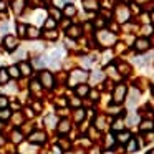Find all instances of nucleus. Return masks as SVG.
Instances as JSON below:
<instances>
[{
    "mask_svg": "<svg viewBox=\"0 0 154 154\" xmlns=\"http://www.w3.org/2000/svg\"><path fill=\"white\" fill-rule=\"evenodd\" d=\"M4 144H5V137L0 134V146H4Z\"/></svg>",
    "mask_w": 154,
    "mask_h": 154,
    "instance_id": "nucleus-53",
    "label": "nucleus"
},
{
    "mask_svg": "<svg viewBox=\"0 0 154 154\" xmlns=\"http://www.w3.org/2000/svg\"><path fill=\"white\" fill-rule=\"evenodd\" d=\"M10 109H7V108H2L0 109V121H7V119H10Z\"/></svg>",
    "mask_w": 154,
    "mask_h": 154,
    "instance_id": "nucleus-26",
    "label": "nucleus"
},
{
    "mask_svg": "<svg viewBox=\"0 0 154 154\" xmlns=\"http://www.w3.org/2000/svg\"><path fill=\"white\" fill-rule=\"evenodd\" d=\"M129 15H131L129 8L124 7V5H119V7L116 8V18H118V22H121V23H123V22H128Z\"/></svg>",
    "mask_w": 154,
    "mask_h": 154,
    "instance_id": "nucleus-6",
    "label": "nucleus"
},
{
    "mask_svg": "<svg viewBox=\"0 0 154 154\" xmlns=\"http://www.w3.org/2000/svg\"><path fill=\"white\" fill-rule=\"evenodd\" d=\"M134 48H136V51H146L149 48V40L147 38H137L136 43H134Z\"/></svg>",
    "mask_w": 154,
    "mask_h": 154,
    "instance_id": "nucleus-9",
    "label": "nucleus"
},
{
    "mask_svg": "<svg viewBox=\"0 0 154 154\" xmlns=\"http://www.w3.org/2000/svg\"><path fill=\"white\" fill-rule=\"evenodd\" d=\"M57 129H58V133L60 134H66V133H70V129H71V123H70V119H61V121H58V124H57Z\"/></svg>",
    "mask_w": 154,
    "mask_h": 154,
    "instance_id": "nucleus-7",
    "label": "nucleus"
},
{
    "mask_svg": "<svg viewBox=\"0 0 154 154\" xmlns=\"http://www.w3.org/2000/svg\"><path fill=\"white\" fill-rule=\"evenodd\" d=\"M96 38H98V42H100V45H104V47H109V45H113L114 42H116L114 33H111V32H108V30L98 32Z\"/></svg>",
    "mask_w": 154,
    "mask_h": 154,
    "instance_id": "nucleus-1",
    "label": "nucleus"
},
{
    "mask_svg": "<svg viewBox=\"0 0 154 154\" xmlns=\"http://www.w3.org/2000/svg\"><path fill=\"white\" fill-rule=\"evenodd\" d=\"M118 68L121 70V73H123V75H128V73H129V66H128V65H119Z\"/></svg>",
    "mask_w": 154,
    "mask_h": 154,
    "instance_id": "nucleus-46",
    "label": "nucleus"
},
{
    "mask_svg": "<svg viewBox=\"0 0 154 154\" xmlns=\"http://www.w3.org/2000/svg\"><path fill=\"white\" fill-rule=\"evenodd\" d=\"M10 139L14 141L15 144H20L22 141H23V134H22L18 129H14V131H12V134H10Z\"/></svg>",
    "mask_w": 154,
    "mask_h": 154,
    "instance_id": "nucleus-14",
    "label": "nucleus"
},
{
    "mask_svg": "<svg viewBox=\"0 0 154 154\" xmlns=\"http://www.w3.org/2000/svg\"><path fill=\"white\" fill-rule=\"evenodd\" d=\"M57 104H58V106H66L68 101H66V100H63V98H60V100L57 101Z\"/></svg>",
    "mask_w": 154,
    "mask_h": 154,
    "instance_id": "nucleus-47",
    "label": "nucleus"
},
{
    "mask_svg": "<svg viewBox=\"0 0 154 154\" xmlns=\"http://www.w3.org/2000/svg\"><path fill=\"white\" fill-rule=\"evenodd\" d=\"M129 139H131V133H129V131H119V133L116 134V141H118V143H128Z\"/></svg>",
    "mask_w": 154,
    "mask_h": 154,
    "instance_id": "nucleus-11",
    "label": "nucleus"
},
{
    "mask_svg": "<svg viewBox=\"0 0 154 154\" xmlns=\"http://www.w3.org/2000/svg\"><path fill=\"white\" fill-rule=\"evenodd\" d=\"M63 14L66 15V17H73V15L76 14V8H75V5H71V4L65 5V8H63Z\"/></svg>",
    "mask_w": 154,
    "mask_h": 154,
    "instance_id": "nucleus-19",
    "label": "nucleus"
},
{
    "mask_svg": "<svg viewBox=\"0 0 154 154\" xmlns=\"http://www.w3.org/2000/svg\"><path fill=\"white\" fill-rule=\"evenodd\" d=\"M137 149H139V144L136 143V139H133V137H131V139L128 141L126 151H128V152H134V151H137Z\"/></svg>",
    "mask_w": 154,
    "mask_h": 154,
    "instance_id": "nucleus-18",
    "label": "nucleus"
},
{
    "mask_svg": "<svg viewBox=\"0 0 154 154\" xmlns=\"http://www.w3.org/2000/svg\"><path fill=\"white\" fill-rule=\"evenodd\" d=\"M70 104H71V106H73V108H80L81 106V101H80V98H71V100H70Z\"/></svg>",
    "mask_w": 154,
    "mask_h": 154,
    "instance_id": "nucleus-37",
    "label": "nucleus"
},
{
    "mask_svg": "<svg viewBox=\"0 0 154 154\" xmlns=\"http://www.w3.org/2000/svg\"><path fill=\"white\" fill-rule=\"evenodd\" d=\"M104 78V75L101 73V71H96V73L93 75V81H101Z\"/></svg>",
    "mask_w": 154,
    "mask_h": 154,
    "instance_id": "nucleus-42",
    "label": "nucleus"
},
{
    "mask_svg": "<svg viewBox=\"0 0 154 154\" xmlns=\"http://www.w3.org/2000/svg\"><path fill=\"white\" fill-rule=\"evenodd\" d=\"M75 91H76V96L78 98H83V96H86V94L90 93V88H88L86 85H78Z\"/></svg>",
    "mask_w": 154,
    "mask_h": 154,
    "instance_id": "nucleus-13",
    "label": "nucleus"
},
{
    "mask_svg": "<svg viewBox=\"0 0 154 154\" xmlns=\"http://www.w3.org/2000/svg\"><path fill=\"white\" fill-rule=\"evenodd\" d=\"M18 70H20V75L30 76V75H32V65H28V63H25V61H22V63L18 65Z\"/></svg>",
    "mask_w": 154,
    "mask_h": 154,
    "instance_id": "nucleus-12",
    "label": "nucleus"
},
{
    "mask_svg": "<svg viewBox=\"0 0 154 154\" xmlns=\"http://www.w3.org/2000/svg\"><path fill=\"white\" fill-rule=\"evenodd\" d=\"M12 5H14V10L17 12V14H20L22 8H23V5H25V0H14Z\"/></svg>",
    "mask_w": 154,
    "mask_h": 154,
    "instance_id": "nucleus-21",
    "label": "nucleus"
},
{
    "mask_svg": "<svg viewBox=\"0 0 154 154\" xmlns=\"http://www.w3.org/2000/svg\"><path fill=\"white\" fill-rule=\"evenodd\" d=\"M2 128H4V121H0V131H2Z\"/></svg>",
    "mask_w": 154,
    "mask_h": 154,
    "instance_id": "nucleus-54",
    "label": "nucleus"
},
{
    "mask_svg": "<svg viewBox=\"0 0 154 154\" xmlns=\"http://www.w3.org/2000/svg\"><path fill=\"white\" fill-rule=\"evenodd\" d=\"M55 27H57V20H53V18H48L45 22V28L47 30H55Z\"/></svg>",
    "mask_w": 154,
    "mask_h": 154,
    "instance_id": "nucleus-33",
    "label": "nucleus"
},
{
    "mask_svg": "<svg viewBox=\"0 0 154 154\" xmlns=\"http://www.w3.org/2000/svg\"><path fill=\"white\" fill-rule=\"evenodd\" d=\"M137 119H139V118H137V114H133V116H129L128 118V124H134V123H137Z\"/></svg>",
    "mask_w": 154,
    "mask_h": 154,
    "instance_id": "nucleus-44",
    "label": "nucleus"
},
{
    "mask_svg": "<svg viewBox=\"0 0 154 154\" xmlns=\"http://www.w3.org/2000/svg\"><path fill=\"white\" fill-rule=\"evenodd\" d=\"M66 2H68V0H66Z\"/></svg>",
    "mask_w": 154,
    "mask_h": 154,
    "instance_id": "nucleus-58",
    "label": "nucleus"
},
{
    "mask_svg": "<svg viewBox=\"0 0 154 154\" xmlns=\"http://www.w3.org/2000/svg\"><path fill=\"white\" fill-rule=\"evenodd\" d=\"M10 76H8V71L7 68H0V85H7Z\"/></svg>",
    "mask_w": 154,
    "mask_h": 154,
    "instance_id": "nucleus-17",
    "label": "nucleus"
},
{
    "mask_svg": "<svg viewBox=\"0 0 154 154\" xmlns=\"http://www.w3.org/2000/svg\"><path fill=\"white\" fill-rule=\"evenodd\" d=\"M33 66L35 68H43L45 66V60H43V58H35V60H33Z\"/></svg>",
    "mask_w": 154,
    "mask_h": 154,
    "instance_id": "nucleus-36",
    "label": "nucleus"
},
{
    "mask_svg": "<svg viewBox=\"0 0 154 154\" xmlns=\"http://www.w3.org/2000/svg\"><path fill=\"white\" fill-rule=\"evenodd\" d=\"M126 93H128V88L124 86V85H118V86L114 88V91H113V103L114 104L123 103L124 98H126Z\"/></svg>",
    "mask_w": 154,
    "mask_h": 154,
    "instance_id": "nucleus-3",
    "label": "nucleus"
},
{
    "mask_svg": "<svg viewBox=\"0 0 154 154\" xmlns=\"http://www.w3.org/2000/svg\"><path fill=\"white\" fill-rule=\"evenodd\" d=\"M25 116H27L28 119H32V118L35 116V111L32 109V108H27V109H25Z\"/></svg>",
    "mask_w": 154,
    "mask_h": 154,
    "instance_id": "nucleus-43",
    "label": "nucleus"
},
{
    "mask_svg": "<svg viewBox=\"0 0 154 154\" xmlns=\"http://www.w3.org/2000/svg\"><path fill=\"white\" fill-rule=\"evenodd\" d=\"M80 33H81V28L78 27V25H70L68 30H66V35L70 38H78V37H80Z\"/></svg>",
    "mask_w": 154,
    "mask_h": 154,
    "instance_id": "nucleus-10",
    "label": "nucleus"
},
{
    "mask_svg": "<svg viewBox=\"0 0 154 154\" xmlns=\"http://www.w3.org/2000/svg\"><path fill=\"white\" fill-rule=\"evenodd\" d=\"M7 32V23H2L0 25V33H5Z\"/></svg>",
    "mask_w": 154,
    "mask_h": 154,
    "instance_id": "nucleus-49",
    "label": "nucleus"
},
{
    "mask_svg": "<svg viewBox=\"0 0 154 154\" xmlns=\"http://www.w3.org/2000/svg\"><path fill=\"white\" fill-rule=\"evenodd\" d=\"M22 121H23V114H20V113H15V116H14V123L17 124H22Z\"/></svg>",
    "mask_w": 154,
    "mask_h": 154,
    "instance_id": "nucleus-38",
    "label": "nucleus"
},
{
    "mask_svg": "<svg viewBox=\"0 0 154 154\" xmlns=\"http://www.w3.org/2000/svg\"><path fill=\"white\" fill-rule=\"evenodd\" d=\"M7 104H8V100L5 96H0V109L2 108H7Z\"/></svg>",
    "mask_w": 154,
    "mask_h": 154,
    "instance_id": "nucleus-45",
    "label": "nucleus"
},
{
    "mask_svg": "<svg viewBox=\"0 0 154 154\" xmlns=\"http://www.w3.org/2000/svg\"><path fill=\"white\" fill-rule=\"evenodd\" d=\"M12 108H14V109H20V104H18V103H12Z\"/></svg>",
    "mask_w": 154,
    "mask_h": 154,
    "instance_id": "nucleus-52",
    "label": "nucleus"
},
{
    "mask_svg": "<svg viewBox=\"0 0 154 154\" xmlns=\"http://www.w3.org/2000/svg\"><path fill=\"white\" fill-rule=\"evenodd\" d=\"M27 37L32 38V40H35V38L40 37V32H38L37 27H27Z\"/></svg>",
    "mask_w": 154,
    "mask_h": 154,
    "instance_id": "nucleus-15",
    "label": "nucleus"
},
{
    "mask_svg": "<svg viewBox=\"0 0 154 154\" xmlns=\"http://www.w3.org/2000/svg\"><path fill=\"white\" fill-rule=\"evenodd\" d=\"M25 151H27V152H30V154H37V146L30 143L27 147H20V152H25Z\"/></svg>",
    "mask_w": 154,
    "mask_h": 154,
    "instance_id": "nucleus-27",
    "label": "nucleus"
},
{
    "mask_svg": "<svg viewBox=\"0 0 154 154\" xmlns=\"http://www.w3.org/2000/svg\"><path fill=\"white\" fill-rule=\"evenodd\" d=\"M5 8H7V5H5V2H2V0H0V12H4Z\"/></svg>",
    "mask_w": 154,
    "mask_h": 154,
    "instance_id": "nucleus-50",
    "label": "nucleus"
},
{
    "mask_svg": "<svg viewBox=\"0 0 154 154\" xmlns=\"http://www.w3.org/2000/svg\"><path fill=\"white\" fill-rule=\"evenodd\" d=\"M28 141H30L32 144H35V146L43 144L45 141H47V134H45L43 131H33V133L30 134V137H28Z\"/></svg>",
    "mask_w": 154,
    "mask_h": 154,
    "instance_id": "nucleus-5",
    "label": "nucleus"
},
{
    "mask_svg": "<svg viewBox=\"0 0 154 154\" xmlns=\"http://www.w3.org/2000/svg\"><path fill=\"white\" fill-rule=\"evenodd\" d=\"M86 10H98V0H83Z\"/></svg>",
    "mask_w": 154,
    "mask_h": 154,
    "instance_id": "nucleus-16",
    "label": "nucleus"
},
{
    "mask_svg": "<svg viewBox=\"0 0 154 154\" xmlns=\"http://www.w3.org/2000/svg\"><path fill=\"white\" fill-rule=\"evenodd\" d=\"M17 33H18V37H25V35H27V27H25L23 23H18L17 25Z\"/></svg>",
    "mask_w": 154,
    "mask_h": 154,
    "instance_id": "nucleus-34",
    "label": "nucleus"
},
{
    "mask_svg": "<svg viewBox=\"0 0 154 154\" xmlns=\"http://www.w3.org/2000/svg\"><path fill=\"white\" fill-rule=\"evenodd\" d=\"M43 37L47 38V40H57L58 33L55 30H48V32H45V33H43Z\"/></svg>",
    "mask_w": 154,
    "mask_h": 154,
    "instance_id": "nucleus-31",
    "label": "nucleus"
},
{
    "mask_svg": "<svg viewBox=\"0 0 154 154\" xmlns=\"http://www.w3.org/2000/svg\"><path fill=\"white\" fill-rule=\"evenodd\" d=\"M86 80H88V73L85 70H75V71H71V75H70V85L71 86H76L78 83L83 85Z\"/></svg>",
    "mask_w": 154,
    "mask_h": 154,
    "instance_id": "nucleus-2",
    "label": "nucleus"
},
{
    "mask_svg": "<svg viewBox=\"0 0 154 154\" xmlns=\"http://www.w3.org/2000/svg\"><path fill=\"white\" fill-rule=\"evenodd\" d=\"M103 25H104V22L101 20V18H98V20H96V27H103Z\"/></svg>",
    "mask_w": 154,
    "mask_h": 154,
    "instance_id": "nucleus-51",
    "label": "nucleus"
},
{
    "mask_svg": "<svg viewBox=\"0 0 154 154\" xmlns=\"http://www.w3.org/2000/svg\"><path fill=\"white\" fill-rule=\"evenodd\" d=\"M42 154H45V152H42Z\"/></svg>",
    "mask_w": 154,
    "mask_h": 154,
    "instance_id": "nucleus-57",
    "label": "nucleus"
},
{
    "mask_svg": "<svg viewBox=\"0 0 154 154\" xmlns=\"http://www.w3.org/2000/svg\"><path fill=\"white\" fill-rule=\"evenodd\" d=\"M7 71H8V76L20 78V70H18V66H10V68H7Z\"/></svg>",
    "mask_w": 154,
    "mask_h": 154,
    "instance_id": "nucleus-24",
    "label": "nucleus"
},
{
    "mask_svg": "<svg viewBox=\"0 0 154 154\" xmlns=\"http://www.w3.org/2000/svg\"><path fill=\"white\" fill-rule=\"evenodd\" d=\"M113 144H114V137L111 136V134H109V136H106V143H104V146H106V147H113Z\"/></svg>",
    "mask_w": 154,
    "mask_h": 154,
    "instance_id": "nucleus-40",
    "label": "nucleus"
},
{
    "mask_svg": "<svg viewBox=\"0 0 154 154\" xmlns=\"http://www.w3.org/2000/svg\"><path fill=\"white\" fill-rule=\"evenodd\" d=\"M149 154H154V149H152V151H151V152H149Z\"/></svg>",
    "mask_w": 154,
    "mask_h": 154,
    "instance_id": "nucleus-55",
    "label": "nucleus"
},
{
    "mask_svg": "<svg viewBox=\"0 0 154 154\" xmlns=\"http://www.w3.org/2000/svg\"><path fill=\"white\" fill-rule=\"evenodd\" d=\"M139 128H141V131H151L154 128V123L149 121V119H146V121H143V123L139 124Z\"/></svg>",
    "mask_w": 154,
    "mask_h": 154,
    "instance_id": "nucleus-22",
    "label": "nucleus"
},
{
    "mask_svg": "<svg viewBox=\"0 0 154 154\" xmlns=\"http://www.w3.org/2000/svg\"><path fill=\"white\" fill-rule=\"evenodd\" d=\"M50 14H51V17H53V20H61V12L58 10V8H55V7H51L50 8Z\"/></svg>",
    "mask_w": 154,
    "mask_h": 154,
    "instance_id": "nucleus-29",
    "label": "nucleus"
},
{
    "mask_svg": "<svg viewBox=\"0 0 154 154\" xmlns=\"http://www.w3.org/2000/svg\"><path fill=\"white\" fill-rule=\"evenodd\" d=\"M40 83L43 88H53L55 86V76L50 71H42L40 73Z\"/></svg>",
    "mask_w": 154,
    "mask_h": 154,
    "instance_id": "nucleus-4",
    "label": "nucleus"
},
{
    "mask_svg": "<svg viewBox=\"0 0 154 154\" xmlns=\"http://www.w3.org/2000/svg\"><path fill=\"white\" fill-rule=\"evenodd\" d=\"M58 146L61 147V149H65V151H68L71 147V144H70V141L68 139H65V137H61L60 141H58Z\"/></svg>",
    "mask_w": 154,
    "mask_h": 154,
    "instance_id": "nucleus-28",
    "label": "nucleus"
},
{
    "mask_svg": "<svg viewBox=\"0 0 154 154\" xmlns=\"http://www.w3.org/2000/svg\"><path fill=\"white\" fill-rule=\"evenodd\" d=\"M4 45H5V48H7L8 51H14L15 48H17L18 42H17V38H15V37H12V35H7V37L4 38Z\"/></svg>",
    "mask_w": 154,
    "mask_h": 154,
    "instance_id": "nucleus-8",
    "label": "nucleus"
},
{
    "mask_svg": "<svg viewBox=\"0 0 154 154\" xmlns=\"http://www.w3.org/2000/svg\"><path fill=\"white\" fill-rule=\"evenodd\" d=\"M40 88H42V83L38 80H33L30 83V90L33 91V93H38V91H40Z\"/></svg>",
    "mask_w": 154,
    "mask_h": 154,
    "instance_id": "nucleus-30",
    "label": "nucleus"
},
{
    "mask_svg": "<svg viewBox=\"0 0 154 154\" xmlns=\"http://www.w3.org/2000/svg\"><path fill=\"white\" fill-rule=\"evenodd\" d=\"M152 20H154V12H152Z\"/></svg>",
    "mask_w": 154,
    "mask_h": 154,
    "instance_id": "nucleus-56",
    "label": "nucleus"
},
{
    "mask_svg": "<svg viewBox=\"0 0 154 154\" xmlns=\"http://www.w3.org/2000/svg\"><path fill=\"white\" fill-rule=\"evenodd\" d=\"M33 111H42V103H33Z\"/></svg>",
    "mask_w": 154,
    "mask_h": 154,
    "instance_id": "nucleus-48",
    "label": "nucleus"
},
{
    "mask_svg": "<svg viewBox=\"0 0 154 154\" xmlns=\"http://www.w3.org/2000/svg\"><path fill=\"white\" fill-rule=\"evenodd\" d=\"M137 96H139V91H136V90L131 91V96H129V106H134V104H136Z\"/></svg>",
    "mask_w": 154,
    "mask_h": 154,
    "instance_id": "nucleus-32",
    "label": "nucleus"
},
{
    "mask_svg": "<svg viewBox=\"0 0 154 154\" xmlns=\"http://www.w3.org/2000/svg\"><path fill=\"white\" fill-rule=\"evenodd\" d=\"M45 126L47 128H51V126H55L57 124V119H55V114H48V116H45Z\"/></svg>",
    "mask_w": 154,
    "mask_h": 154,
    "instance_id": "nucleus-20",
    "label": "nucleus"
},
{
    "mask_svg": "<svg viewBox=\"0 0 154 154\" xmlns=\"http://www.w3.org/2000/svg\"><path fill=\"white\" fill-rule=\"evenodd\" d=\"M63 152V149H61L58 144H55V146H51V154H61Z\"/></svg>",
    "mask_w": 154,
    "mask_h": 154,
    "instance_id": "nucleus-41",
    "label": "nucleus"
},
{
    "mask_svg": "<svg viewBox=\"0 0 154 154\" xmlns=\"http://www.w3.org/2000/svg\"><path fill=\"white\" fill-rule=\"evenodd\" d=\"M88 94H90V98H91L93 101H98V100H100V93H98L96 90H91Z\"/></svg>",
    "mask_w": 154,
    "mask_h": 154,
    "instance_id": "nucleus-39",
    "label": "nucleus"
},
{
    "mask_svg": "<svg viewBox=\"0 0 154 154\" xmlns=\"http://www.w3.org/2000/svg\"><path fill=\"white\" fill-rule=\"evenodd\" d=\"M94 126L98 128V129H104V126H106V121H104V118L103 116H98L96 119H94Z\"/></svg>",
    "mask_w": 154,
    "mask_h": 154,
    "instance_id": "nucleus-25",
    "label": "nucleus"
},
{
    "mask_svg": "<svg viewBox=\"0 0 154 154\" xmlns=\"http://www.w3.org/2000/svg\"><path fill=\"white\" fill-rule=\"evenodd\" d=\"M113 129L118 131V133H119V131H123V121H121V118H119V119H116V121L113 123Z\"/></svg>",
    "mask_w": 154,
    "mask_h": 154,
    "instance_id": "nucleus-35",
    "label": "nucleus"
},
{
    "mask_svg": "<svg viewBox=\"0 0 154 154\" xmlns=\"http://www.w3.org/2000/svg\"><path fill=\"white\" fill-rule=\"evenodd\" d=\"M85 109H81V108H78L76 111H75V121H76V123H81V121L85 119Z\"/></svg>",
    "mask_w": 154,
    "mask_h": 154,
    "instance_id": "nucleus-23",
    "label": "nucleus"
}]
</instances>
